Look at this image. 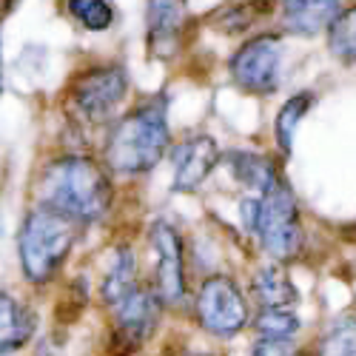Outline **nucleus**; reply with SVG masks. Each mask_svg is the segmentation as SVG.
<instances>
[{
  "instance_id": "obj_1",
  "label": "nucleus",
  "mask_w": 356,
  "mask_h": 356,
  "mask_svg": "<svg viewBox=\"0 0 356 356\" xmlns=\"http://www.w3.org/2000/svg\"><path fill=\"white\" fill-rule=\"evenodd\" d=\"M38 205L69 217L72 222L92 225L111 209V180L106 165L86 154L51 160L38 177Z\"/></svg>"
},
{
  "instance_id": "obj_2",
  "label": "nucleus",
  "mask_w": 356,
  "mask_h": 356,
  "mask_svg": "<svg viewBox=\"0 0 356 356\" xmlns=\"http://www.w3.org/2000/svg\"><path fill=\"white\" fill-rule=\"evenodd\" d=\"M171 148L168 100L148 97L114 123L103 145V163L117 174L152 171Z\"/></svg>"
},
{
  "instance_id": "obj_3",
  "label": "nucleus",
  "mask_w": 356,
  "mask_h": 356,
  "mask_svg": "<svg viewBox=\"0 0 356 356\" xmlns=\"http://www.w3.org/2000/svg\"><path fill=\"white\" fill-rule=\"evenodd\" d=\"M80 236V225L43 205L26 214L17 236L23 277L32 285H46L57 277Z\"/></svg>"
},
{
  "instance_id": "obj_4",
  "label": "nucleus",
  "mask_w": 356,
  "mask_h": 356,
  "mask_svg": "<svg viewBox=\"0 0 356 356\" xmlns=\"http://www.w3.org/2000/svg\"><path fill=\"white\" fill-rule=\"evenodd\" d=\"M251 234L259 240L262 251L274 257L280 265L302 254L305 231H302L300 209H296V197L285 180H280L274 188L257 197Z\"/></svg>"
},
{
  "instance_id": "obj_5",
  "label": "nucleus",
  "mask_w": 356,
  "mask_h": 356,
  "mask_svg": "<svg viewBox=\"0 0 356 356\" xmlns=\"http://www.w3.org/2000/svg\"><path fill=\"white\" fill-rule=\"evenodd\" d=\"M129 95V77L123 66H92L80 72L69 86V114L83 129L106 126Z\"/></svg>"
},
{
  "instance_id": "obj_6",
  "label": "nucleus",
  "mask_w": 356,
  "mask_h": 356,
  "mask_svg": "<svg viewBox=\"0 0 356 356\" xmlns=\"http://www.w3.org/2000/svg\"><path fill=\"white\" fill-rule=\"evenodd\" d=\"M111 353L114 356H131L140 350L148 339H152L157 322H160V300L154 296L152 288H145L143 282L126 293L120 302L111 305Z\"/></svg>"
},
{
  "instance_id": "obj_7",
  "label": "nucleus",
  "mask_w": 356,
  "mask_h": 356,
  "mask_svg": "<svg viewBox=\"0 0 356 356\" xmlns=\"http://www.w3.org/2000/svg\"><path fill=\"white\" fill-rule=\"evenodd\" d=\"M231 80L248 95H274L282 74V40L277 35H257L243 43L228 60Z\"/></svg>"
},
{
  "instance_id": "obj_8",
  "label": "nucleus",
  "mask_w": 356,
  "mask_h": 356,
  "mask_svg": "<svg viewBox=\"0 0 356 356\" xmlns=\"http://www.w3.org/2000/svg\"><path fill=\"white\" fill-rule=\"evenodd\" d=\"M248 302L234 280L214 274L200 285L197 293V319L209 334L228 339L248 325Z\"/></svg>"
},
{
  "instance_id": "obj_9",
  "label": "nucleus",
  "mask_w": 356,
  "mask_h": 356,
  "mask_svg": "<svg viewBox=\"0 0 356 356\" xmlns=\"http://www.w3.org/2000/svg\"><path fill=\"white\" fill-rule=\"evenodd\" d=\"M148 248L154 254V296L160 305H180L186 300V254L174 225L157 220L148 228Z\"/></svg>"
},
{
  "instance_id": "obj_10",
  "label": "nucleus",
  "mask_w": 356,
  "mask_h": 356,
  "mask_svg": "<svg viewBox=\"0 0 356 356\" xmlns=\"http://www.w3.org/2000/svg\"><path fill=\"white\" fill-rule=\"evenodd\" d=\"M220 145L209 134H188L171 145V165H174V191H197L205 177L220 163Z\"/></svg>"
},
{
  "instance_id": "obj_11",
  "label": "nucleus",
  "mask_w": 356,
  "mask_h": 356,
  "mask_svg": "<svg viewBox=\"0 0 356 356\" xmlns=\"http://www.w3.org/2000/svg\"><path fill=\"white\" fill-rule=\"evenodd\" d=\"M148 54L157 60H171L180 51L188 26L186 0H148Z\"/></svg>"
},
{
  "instance_id": "obj_12",
  "label": "nucleus",
  "mask_w": 356,
  "mask_h": 356,
  "mask_svg": "<svg viewBox=\"0 0 356 356\" xmlns=\"http://www.w3.org/2000/svg\"><path fill=\"white\" fill-rule=\"evenodd\" d=\"M38 325L40 316L32 305H26L9 291H0V356H12L23 350L35 339Z\"/></svg>"
},
{
  "instance_id": "obj_13",
  "label": "nucleus",
  "mask_w": 356,
  "mask_h": 356,
  "mask_svg": "<svg viewBox=\"0 0 356 356\" xmlns=\"http://www.w3.org/2000/svg\"><path fill=\"white\" fill-rule=\"evenodd\" d=\"M342 0H282V26L291 35H319L339 15Z\"/></svg>"
},
{
  "instance_id": "obj_14",
  "label": "nucleus",
  "mask_w": 356,
  "mask_h": 356,
  "mask_svg": "<svg viewBox=\"0 0 356 356\" xmlns=\"http://www.w3.org/2000/svg\"><path fill=\"white\" fill-rule=\"evenodd\" d=\"M251 293H254V300L259 302V308H268V311L293 308L296 300H300V293H296L288 271L282 268L280 262L262 265V268L254 271V277H251Z\"/></svg>"
},
{
  "instance_id": "obj_15",
  "label": "nucleus",
  "mask_w": 356,
  "mask_h": 356,
  "mask_svg": "<svg viewBox=\"0 0 356 356\" xmlns=\"http://www.w3.org/2000/svg\"><path fill=\"white\" fill-rule=\"evenodd\" d=\"M225 165L231 168L234 180H240L254 197L265 194L268 188H274L282 177H280V168L271 157L265 154H254V152H228L225 157Z\"/></svg>"
},
{
  "instance_id": "obj_16",
  "label": "nucleus",
  "mask_w": 356,
  "mask_h": 356,
  "mask_svg": "<svg viewBox=\"0 0 356 356\" xmlns=\"http://www.w3.org/2000/svg\"><path fill=\"white\" fill-rule=\"evenodd\" d=\"M140 285L137 280V259L131 245H117L106 262V271H103V282H100V296L103 302L111 308L123 300L126 293H131Z\"/></svg>"
},
{
  "instance_id": "obj_17",
  "label": "nucleus",
  "mask_w": 356,
  "mask_h": 356,
  "mask_svg": "<svg viewBox=\"0 0 356 356\" xmlns=\"http://www.w3.org/2000/svg\"><path fill=\"white\" fill-rule=\"evenodd\" d=\"M271 12H274V0H240V3L225 6L211 23L222 35H243Z\"/></svg>"
},
{
  "instance_id": "obj_18",
  "label": "nucleus",
  "mask_w": 356,
  "mask_h": 356,
  "mask_svg": "<svg viewBox=\"0 0 356 356\" xmlns=\"http://www.w3.org/2000/svg\"><path fill=\"white\" fill-rule=\"evenodd\" d=\"M311 106H314V95H308V92H300L282 103L277 120H274V137H277V145L285 157H291L296 126H300V120L311 111Z\"/></svg>"
},
{
  "instance_id": "obj_19",
  "label": "nucleus",
  "mask_w": 356,
  "mask_h": 356,
  "mask_svg": "<svg viewBox=\"0 0 356 356\" xmlns=\"http://www.w3.org/2000/svg\"><path fill=\"white\" fill-rule=\"evenodd\" d=\"M328 49L345 66H356V6L339 12L328 26Z\"/></svg>"
},
{
  "instance_id": "obj_20",
  "label": "nucleus",
  "mask_w": 356,
  "mask_h": 356,
  "mask_svg": "<svg viewBox=\"0 0 356 356\" xmlns=\"http://www.w3.org/2000/svg\"><path fill=\"white\" fill-rule=\"evenodd\" d=\"M254 328L259 339H291L300 331V316H296L293 308H282V311L262 308L259 316L254 319Z\"/></svg>"
},
{
  "instance_id": "obj_21",
  "label": "nucleus",
  "mask_w": 356,
  "mask_h": 356,
  "mask_svg": "<svg viewBox=\"0 0 356 356\" xmlns=\"http://www.w3.org/2000/svg\"><path fill=\"white\" fill-rule=\"evenodd\" d=\"M322 356H356V316H345L325 331Z\"/></svg>"
},
{
  "instance_id": "obj_22",
  "label": "nucleus",
  "mask_w": 356,
  "mask_h": 356,
  "mask_svg": "<svg viewBox=\"0 0 356 356\" xmlns=\"http://www.w3.org/2000/svg\"><path fill=\"white\" fill-rule=\"evenodd\" d=\"M66 9L74 20H80L92 32H103L114 23V12L108 0H66Z\"/></svg>"
},
{
  "instance_id": "obj_23",
  "label": "nucleus",
  "mask_w": 356,
  "mask_h": 356,
  "mask_svg": "<svg viewBox=\"0 0 356 356\" xmlns=\"http://www.w3.org/2000/svg\"><path fill=\"white\" fill-rule=\"evenodd\" d=\"M254 356H302V350L293 339H259Z\"/></svg>"
},
{
  "instance_id": "obj_24",
  "label": "nucleus",
  "mask_w": 356,
  "mask_h": 356,
  "mask_svg": "<svg viewBox=\"0 0 356 356\" xmlns=\"http://www.w3.org/2000/svg\"><path fill=\"white\" fill-rule=\"evenodd\" d=\"M194 356H211V353H194Z\"/></svg>"
}]
</instances>
